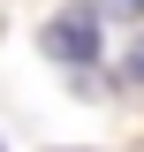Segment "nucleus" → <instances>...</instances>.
Here are the masks:
<instances>
[{"instance_id":"nucleus-1","label":"nucleus","mask_w":144,"mask_h":152,"mask_svg":"<svg viewBox=\"0 0 144 152\" xmlns=\"http://www.w3.org/2000/svg\"><path fill=\"white\" fill-rule=\"evenodd\" d=\"M46 53L68 61V69H91V61H99V15H91V8L53 15V23H46Z\"/></svg>"},{"instance_id":"nucleus-2","label":"nucleus","mask_w":144,"mask_h":152,"mask_svg":"<svg viewBox=\"0 0 144 152\" xmlns=\"http://www.w3.org/2000/svg\"><path fill=\"white\" fill-rule=\"evenodd\" d=\"M91 15H114V23H137L144 0H91Z\"/></svg>"},{"instance_id":"nucleus-3","label":"nucleus","mask_w":144,"mask_h":152,"mask_svg":"<svg viewBox=\"0 0 144 152\" xmlns=\"http://www.w3.org/2000/svg\"><path fill=\"white\" fill-rule=\"evenodd\" d=\"M129 76H144V38H137V46H129Z\"/></svg>"}]
</instances>
